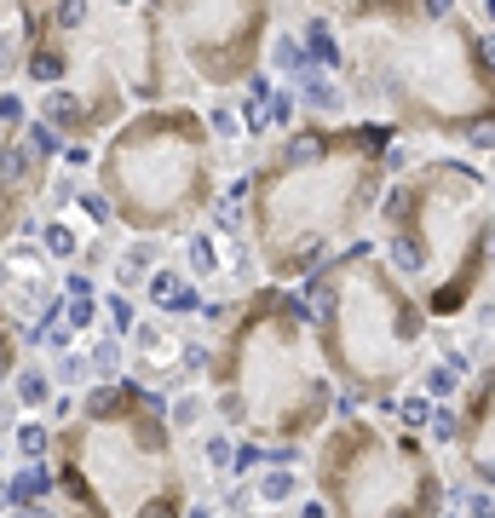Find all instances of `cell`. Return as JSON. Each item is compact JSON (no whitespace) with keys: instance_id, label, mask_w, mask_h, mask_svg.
Returning <instances> with one entry per match:
<instances>
[{"instance_id":"484cf974","label":"cell","mask_w":495,"mask_h":518,"mask_svg":"<svg viewBox=\"0 0 495 518\" xmlns=\"http://www.w3.org/2000/svg\"><path fill=\"white\" fill-rule=\"evenodd\" d=\"M179 518H219V507H213L208 495H190V507H185Z\"/></svg>"},{"instance_id":"30bf717a","label":"cell","mask_w":495,"mask_h":518,"mask_svg":"<svg viewBox=\"0 0 495 518\" xmlns=\"http://www.w3.org/2000/svg\"><path fill=\"white\" fill-rule=\"evenodd\" d=\"M121 352H127V375L139 386L156 392H179L202 380L208 363V334H185L167 317H133V329L121 334Z\"/></svg>"},{"instance_id":"ffe728a7","label":"cell","mask_w":495,"mask_h":518,"mask_svg":"<svg viewBox=\"0 0 495 518\" xmlns=\"http://www.w3.org/2000/svg\"><path fill=\"white\" fill-rule=\"evenodd\" d=\"M6 490H12V507H18V501H47V495H58L52 461H18V467H6Z\"/></svg>"},{"instance_id":"3957f363","label":"cell","mask_w":495,"mask_h":518,"mask_svg":"<svg viewBox=\"0 0 495 518\" xmlns=\"http://www.w3.org/2000/svg\"><path fill=\"white\" fill-rule=\"evenodd\" d=\"M202 317H208L202 392L225 432L306 449L346 409L317 357L306 294H294V283H254L225 306H202Z\"/></svg>"},{"instance_id":"ac0fdd59","label":"cell","mask_w":495,"mask_h":518,"mask_svg":"<svg viewBox=\"0 0 495 518\" xmlns=\"http://www.w3.org/2000/svg\"><path fill=\"white\" fill-rule=\"evenodd\" d=\"M156 254H162V236H133V242L121 248V259H116V288L121 294H139V283L150 277Z\"/></svg>"},{"instance_id":"52a82bcc","label":"cell","mask_w":495,"mask_h":518,"mask_svg":"<svg viewBox=\"0 0 495 518\" xmlns=\"http://www.w3.org/2000/svg\"><path fill=\"white\" fill-rule=\"evenodd\" d=\"M93 190L127 236H185L225 190V156L208 116L173 98L139 104L93 144Z\"/></svg>"},{"instance_id":"e0dca14e","label":"cell","mask_w":495,"mask_h":518,"mask_svg":"<svg viewBox=\"0 0 495 518\" xmlns=\"http://www.w3.org/2000/svg\"><path fill=\"white\" fill-rule=\"evenodd\" d=\"M6 392H12V403L24 409V415H47V403H52V375L41 369V363H18L12 375H6Z\"/></svg>"},{"instance_id":"2e32d148","label":"cell","mask_w":495,"mask_h":518,"mask_svg":"<svg viewBox=\"0 0 495 518\" xmlns=\"http://www.w3.org/2000/svg\"><path fill=\"white\" fill-rule=\"evenodd\" d=\"M35 242H41V254L52 259V265H75L81 259V248H87V231H81V219H75L70 208H52V213H35Z\"/></svg>"},{"instance_id":"4fadbf2b","label":"cell","mask_w":495,"mask_h":518,"mask_svg":"<svg viewBox=\"0 0 495 518\" xmlns=\"http://www.w3.org/2000/svg\"><path fill=\"white\" fill-rule=\"evenodd\" d=\"M455 478L461 484H495V392H490V363L467 375V392H455Z\"/></svg>"},{"instance_id":"d4e9b609","label":"cell","mask_w":495,"mask_h":518,"mask_svg":"<svg viewBox=\"0 0 495 518\" xmlns=\"http://www.w3.org/2000/svg\"><path fill=\"white\" fill-rule=\"evenodd\" d=\"M0 518H87V513H75L70 501L47 495V501H18V507H6Z\"/></svg>"},{"instance_id":"cb8c5ba5","label":"cell","mask_w":495,"mask_h":518,"mask_svg":"<svg viewBox=\"0 0 495 518\" xmlns=\"http://www.w3.org/2000/svg\"><path fill=\"white\" fill-rule=\"evenodd\" d=\"M24 363V329H18V317L0 306V386H6V375Z\"/></svg>"},{"instance_id":"9a60e30c","label":"cell","mask_w":495,"mask_h":518,"mask_svg":"<svg viewBox=\"0 0 495 518\" xmlns=\"http://www.w3.org/2000/svg\"><path fill=\"white\" fill-rule=\"evenodd\" d=\"M139 294H150V306L162 311V317H190V311H202V288L190 283L179 265H150V277L139 283Z\"/></svg>"},{"instance_id":"44dd1931","label":"cell","mask_w":495,"mask_h":518,"mask_svg":"<svg viewBox=\"0 0 495 518\" xmlns=\"http://www.w3.org/2000/svg\"><path fill=\"white\" fill-rule=\"evenodd\" d=\"M18 58H24V12L0 0V87L18 81Z\"/></svg>"},{"instance_id":"7402d4cb","label":"cell","mask_w":495,"mask_h":518,"mask_svg":"<svg viewBox=\"0 0 495 518\" xmlns=\"http://www.w3.org/2000/svg\"><path fill=\"white\" fill-rule=\"evenodd\" d=\"M208 421H213V403H208V392H196V386H179V398H167V426H173L179 438L202 432Z\"/></svg>"},{"instance_id":"d6986e66","label":"cell","mask_w":495,"mask_h":518,"mask_svg":"<svg viewBox=\"0 0 495 518\" xmlns=\"http://www.w3.org/2000/svg\"><path fill=\"white\" fill-rule=\"evenodd\" d=\"M0 444L12 449L18 461H47V449H52V421H47V415H18V421H12V432H6Z\"/></svg>"},{"instance_id":"6da1fadb","label":"cell","mask_w":495,"mask_h":518,"mask_svg":"<svg viewBox=\"0 0 495 518\" xmlns=\"http://www.w3.org/2000/svg\"><path fill=\"white\" fill-rule=\"evenodd\" d=\"M334 81L352 110L398 133L490 156L495 52L490 18L461 0H340Z\"/></svg>"},{"instance_id":"8fae6325","label":"cell","mask_w":495,"mask_h":518,"mask_svg":"<svg viewBox=\"0 0 495 518\" xmlns=\"http://www.w3.org/2000/svg\"><path fill=\"white\" fill-rule=\"evenodd\" d=\"M0 306L18 317V329L64 317V283H58V265L41 254V242L12 236L0 248Z\"/></svg>"},{"instance_id":"83f0119b","label":"cell","mask_w":495,"mask_h":518,"mask_svg":"<svg viewBox=\"0 0 495 518\" xmlns=\"http://www.w3.org/2000/svg\"><path fill=\"white\" fill-rule=\"evenodd\" d=\"M12 6H18V12H24V6H41V0H12Z\"/></svg>"},{"instance_id":"7c38bea8","label":"cell","mask_w":495,"mask_h":518,"mask_svg":"<svg viewBox=\"0 0 495 518\" xmlns=\"http://www.w3.org/2000/svg\"><path fill=\"white\" fill-rule=\"evenodd\" d=\"M47 179H52V156H41L24 139V127H0V248L35 225Z\"/></svg>"},{"instance_id":"5bb4252c","label":"cell","mask_w":495,"mask_h":518,"mask_svg":"<svg viewBox=\"0 0 495 518\" xmlns=\"http://www.w3.org/2000/svg\"><path fill=\"white\" fill-rule=\"evenodd\" d=\"M300 495H306V478L294 472V461H260L225 490V513H288Z\"/></svg>"},{"instance_id":"603a6c76","label":"cell","mask_w":495,"mask_h":518,"mask_svg":"<svg viewBox=\"0 0 495 518\" xmlns=\"http://www.w3.org/2000/svg\"><path fill=\"white\" fill-rule=\"evenodd\" d=\"M87 375L93 380H116V375H127V352H121V334H93L87 340Z\"/></svg>"},{"instance_id":"8992f818","label":"cell","mask_w":495,"mask_h":518,"mask_svg":"<svg viewBox=\"0 0 495 518\" xmlns=\"http://www.w3.org/2000/svg\"><path fill=\"white\" fill-rule=\"evenodd\" d=\"M306 283L311 334L334 392L346 403H375L380 415H392V398L415 386L421 363L438 352V323L380 259L375 236L334 248Z\"/></svg>"},{"instance_id":"277c9868","label":"cell","mask_w":495,"mask_h":518,"mask_svg":"<svg viewBox=\"0 0 495 518\" xmlns=\"http://www.w3.org/2000/svg\"><path fill=\"white\" fill-rule=\"evenodd\" d=\"M52 484L87 518H179L202 490L190 438L167 426V392L133 375L87 380L75 415L52 426Z\"/></svg>"},{"instance_id":"4316f807","label":"cell","mask_w":495,"mask_h":518,"mask_svg":"<svg viewBox=\"0 0 495 518\" xmlns=\"http://www.w3.org/2000/svg\"><path fill=\"white\" fill-rule=\"evenodd\" d=\"M64 162H70V167H93V144H64Z\"/></svg>"},{"instance_id":"ba28073f","label":"cell","mask_w":495,"mask_h":518,"mask_svg":"<svg viewBox=\"0 0 495 518\" xmlns=\"http://www.w3.org/2000/svg\"><path fill=\"white\" fill-rule=\"evenodd\" d=\"M306 490L329 518H438L449 507V472L421 432L392 415H334L311 438Z\"/></svg>"},{"instance_id":"7a4b0ae2","label":"cell","mask_w":495,"mask_h":518,"mask_svg":"<svg viewBox=\"0 0 495 518\" xmlns=\"http://www.w3.org/2000/svg\"><path fill=\"white\" fill-rule=\"evenodd\" d=\"M392 144L398 127L375 116H311L277 127L242 179L236 213V236L260 265V283H300L334 248L369 236Z\"/></svg>"},{"instance_id":"5b68a950","label":"cell","mask_w":495,"mask_h":518,"mask_svg":"<svg viewBox=\"0 0 495 518\" xmlns=\"http://www.w3.org/2000/svg\"><path fill=\"white\" fill-rule=\"evenodd\" d=\"M369 231L380 259L409 283L432 323L490 306L495 208L490 167L478 156H409L392 167Z\"/></svg>"},{"instance_id":"9c48e42d","label":"cell","mask_w":495,"mask_h":518,"mask_svg":"<svg viewBox=\"0 0 495 518\" xmlns=\"http://www.w3.org/2000/svg\"><path fill=\"white\" fill-rule=\"evenodd\" d=\"M196 93H236L265 70V41L294 0H150Z\"/></svg>"}]
</instances>
